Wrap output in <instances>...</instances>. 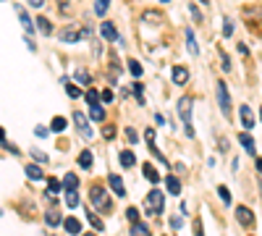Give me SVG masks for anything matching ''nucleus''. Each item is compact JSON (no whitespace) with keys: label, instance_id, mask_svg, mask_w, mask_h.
I'll use <instances>...</instances> for the list:
<instances>
[{"label":"nucleus","instance_id":"f257e3e1","mask_svg":"<svg viewBox=\"0 0 262 236\" xmlns=\"http://www.w3.org/2000/svg\"><path fill=\"white\" fill-rule=\"evenodd\" d=\"M163 205H165V195H163V191L160 189H149L147 197H144V212H147V216H160Z\"/></svg>","mask_w":262,"mask_h":236},{"label":"nucleus","instance_id":"f03ea898","mask_svg":"<svg viewBox=\"0 0 262 236\" xmlns=\"http://www.w3.org/2000/svg\"><path fill=\"white\" fill-rule=\"evenodd\" d=\"M215 87H217V105H221V113L226 118H231V95H228L226 81H217Z\"/></svg>","mask_w":262,"mask_h":236},{"label":"nucleus","instance_id":"7ed1b4c3","mask_svg":"<svg viewBox=\"0 0 262 236\" xmlns=\"http://www.w3.org/2000/svg\"><path fill=\"white\" fill-rule=\"evenodd\" d=\"M86 27H81V24H71V27H66L63 32H60V42H79L81 37H86Z\"/></svg>","mask_w":262,"mask_h":236},{"label":"nucleus","instance_id":"20e7f679","mask_svg":"<svg viewBox=\"0 0 262 236\" xmlns=\"http://www.w3.org/2000/svg\"><path fill=\"white\" fill-rule=\"evenodd\" d=\"M90 197H92V202H95L97 210H102V212L111 210V200H107V195H105V189H102V186H92Z\"/></svg>","mask_w":262,"mask_h":236},{"label":"nucleus","instance_id":"39448f33","mask_svg":"<svg viewBox=\"0 0 262 236\" xmlns=\"http://www.w3.org/2000/svg\"><path fill=\"white\" fill-rule=\"evenodd\" d=\"M100 34H102L105 39H111V42H118V45H126V42H123V37L116 32V27L111 24V21H102V24H100Z\"/></svg>","mask_w":262,"mask_h":236},{"label":"nucleus","instance_id":"423d86ee","mask_svg":"<svg viewBox=\"0 0 262 236\" xmlns=\"http://www.w3.org/2000/svg\"><path fill=\"white\" fill-rule=\"evenodd\" d=\"M236 221L242 223L244 228H252V226H254V216H252V210H249V207H244V205H238V207H236Z\"/></svg>","mask_w":262,"mask_h":236},{"label":"nucleus","instance_id":"0eeeda50","mask_svg":"<svg viewBox=\"0 0 262 236\" xmlns=\"http://www.w3.org/2000/svg\"><path fill=\"white\" fill-rule=\"evenodd\" d=\"M107 184H111V189H113L116 197H126V186H123V179H121L118 174H111V176H107Z\"/></svg>","mask_w":262,"mask_h":236},{"label":"nucleus","instance_id":"6e6552de","mask_svg":"<svg viewBox=\"0 0 262 236\" xmlns=\"http://www.w3.org/2000/svg\"><path fill=\"white\" fill-rule=\"evenodd\" d=\"M74 123H76V128H79V132H81V134H84L86 139L92 137V128H90V121L84 118V113H81V111H76V113H74Z\"/></svg>","mask_w":262,"mask_h":236},{"label":"nucleus","instance_id":"1a4fd4ad","mask_svg":"<svg viewBox=\"0 0 262 236\" xmlns=\"http://www.w3.org/2000/svg\"><path fill=\"white\" fill-rule=\"evenodd\" d=\"M191 97H181L179 100V116L184 118V123H191Z\"/></svg>","mask_w":262,"mask_h":236},{"label":"nucleus","instance_id":"9d476101","mask_svg":"<svg viewBox=\"0 0 262 236\" xmlns=\"http://www.w3.org/2000/svg\"><path fill=\"white\" fill-rule=\"evenodd\" d=\"M142 21H144V24H152V27H160L165 21V16H163V11H144Z\"/></svg>","mask_w":262,"mask_h":236},{"label":"nucleus","instance_id":"9b49d317","mask_svg":"<svg viewBox=\"0 0 262 236\" xmlns=\"http://www.w3.org/2000/svg\"><path fill=\"white\" fill-rule=\"evenodd\" d=\"M16 13H18V21H21V27H24V32L27 34H32L34 32V24H32V18H29V13L21 8V6H16Z\"/></svg>","mask_w":262,"mask_h":236},{"label":"nucleus","instance_id":"f8f14e48","mask_svg":"<svg viewBox=\"0 0 262 236\" xmlns=\"http://www.w3.org/2000/svg\"><path fill=\"white\" fill-rule=\"evenodd\" d=\"M189 81V69L186 66H173V84H186Z\"/></svg>","mask_w":262,"mask_h":236},{"label":"nucleus","instance_id":"ddd939ff","mask_svg":"<svg viewBox=\"0 0 262 236\" xmlns=\"http://www.w3.org/2000/svg\"><path fill=\"white\" fill-rule=\"evenodd\" d=\"M165 189H168V195L179 197V195H181V181H179L176 176H165Z\"/></svg>","mask_w":262,"mask_h":236},{"label":"nucleus","instance_id":"4468645a","mask_svg":"<svg viewBox=\"0 0 262 236\" xmlns=\"http://www.w3.org/2000/svg\"><path fill=\"white\" fill-rule=\"evenodd\" d=\"M238 142H242V147L247 149L249 155H254V153H257V144H254V139H252L249 134H238Z\"/></svg>","mask_w":262,"mask_h":236},{"label":"nucleus","instance_id":"2eb2a0df","mask_svg":"<svg viewBox=\"0 0 262 236\" xmlns=\"http://www.w3.org/2000/svg\"><path fill=\"white\" fill-rule=\"evenodd\" d=\"M242 123L244 128H254V116H252V108H247V105H242Z\"/></svg>","mask_w":262,"mask_h":236},{"label":"nucleus","instance_id":"dca6fc26","mask_svg":"<svg viewBox=\"0 0 262 236\" xmlns=\"http://www.w3.org/2000/svg\"><path fill=\"white\" fill-rule=\"evenodd\" d=\"M63 228L69 233H81V223L76 218H63Z\"/></svg>","mask_w":262,"mask_h":236},{"label":"nucleus","instance_id":"f3484780","mask_svg":"<svg viewBox=\"0 0 262 236\" xmlns=\"http://www.w3.org/2000/svg\"><path fill=\"white\" fill-rule=\"evenodd\" d=\"M118 160H121V165H123V168H131V165L137 163V158H134V153H131V149H123V153L118 155Z\"/></svg>","mask_w":262,"mask_h":236},{"label":"nucleus","instance_id":"a211bd4d","mask_svg":"<svg viewBox=\"0 0 262 236\" xmlns=\"http://www.w3.org/2000/svg\"><path fill=\"white\" fill-rule=\"evenodd\" d=\"M66 126H69V121H66L63 116H55V118L50 121V128H53V132H55V134H60V132H66Z\"/></svg>","mask_w":262,"mask_h":236},{"label":"nucleus","instance_id":"6ab92c4d","mask_svg":"<svg viewBox=\"0 0 262 236\" xmlns=\"http://www.w3.org/2000/svg\"><path fill=\"white\" fill-rule=\"evenodd\" d=\"M34 24H37V29H39L42 34H45V37H48V34H53V24H50L48 18H42V16H39V18L34 21Z\"/></svg>","mask_w":262,"mask_h":236},{"label":"nucleus","instance_id":"aec40b11","mask_svg":"<svg viewBox=\"0 0 262 236\" xmlns=\"http://www.w3.org/2000/svg\"><path fill=\"white\" fill-rule=\"evenodd\" d=\"M186 48H189V53H191V55L200 53V48H196V37H194V32H191V29H186Z\"/></svg>","mask_w":262,"mask_h":236},{"label":"nucleus","instance_id":"412c9836","mask_svg":"<svg viewBox=\"0 0 262 236\" xmlns=\"http://www.w3.org/2000/svg\"><path fill=\"white\" fill-rule=\"evenodd\" d=\"M107 8H111V0H95V13H97L100 18H105Z\"/></svg>","mask_w":262,"mask_h":236},{"label":"nucleus","instance_id":"4be33fe9","mask_svg":"<svg viewBox=\"0 0 262 236\" xmlns=\"http://www.w3.org/2000/svg\"><path fill=\"white\" fill-rule=\"evenodd\" d=\"M27 176H29L32 181H37V179H42V168H39L37 163H32V165H27Z\"/></svg>","mask_w":262,"mask_h":236},{"label":"nucleus","instance_id":"5701e85b","mask_svg":"<svg viewBox=\"0 0 262 236\" xmlns=\"http://www.w3.org/2000/svg\"><path fill=\"white\" fill-rule=\"evenodd\" d=\"M76 186H79L76 174H66V176H63V189H76Z\"/></svg>","mask_w":262,"mask_h":236},{"label":"nucleus","instance_id":"b1692460","mask_svg":"<svg viewBox=\"0 0 262 236\" xmlns=\"http://www.w3.org/2000/svg\"><path fill=\"white\" fill-rule=\"evenodd\" d=\"M66 205H69V207H76V205H79V195H76V189H66Z\"/></svg>","mask_w":262,"mask_h":236},{"label":"nucleus","instance_id":"393cba45","mask_svg":"<svg viewBox=\"0 0 262 236\" xmlns=\"http://www.w3.org/2000/svg\"><path fill=\"white\" fill-rule=\"evenodd\" d=\"M86 221L92 223V228H95V231H105V223H102V221L95 216V212H86Z\"/></svg>","mask_w":262,"mask_h":236},{"label":"nucleus","instance_id":"a878e982","mask_svg":"<svg viewBox=\"0 0 262 236\" xmlns=\"http://www.w3.org/2000/svg\"><path fill=\"white\" fill-rule=\"evenodd\" d=\"M79 165L81 168H92V153H90V149H84V153L79 155Z\"/></svg>","mask_w":262,"mask_h":236},{"label":"nucleus","instance_id":"bb28decb","mask_svg":"<svg viewBox=\"0 0 262 236\" xmlns=\"http://www.w3.org/2000/svg\"><path fill=\"white\" fill-rule=\"evenodd\" d=\"M144 176H147L152 184H158V181H160V174H158V170L152 168V165H144Z\"/></svg>","mask_w":262,"mask_h":236},{"label":"nucleus","instance_id":"cd10ccee","mask_svg":"<svg viewBox=\"0 0 262 236\" xmlns=\"http://www.w3.org/2000/svg\"><path fill=\"white\" fill-rule=\"evenodd\" d=\"M217 55H221V69H223V71H231V58H228V53L221 48V50H217Z\"/></svg>","mask_w":262,"mask_h":236},{"label":"nucleus","instance_id":"c85d7f7f","mask_svg":"<svg viewBox=\"0 0 262 236\" xmlns=\"http://www.w3.org/2000/svg\"><path fill=\"white\" fill-rule=\"evenodd\" d=\"M66 92H69V97H71V100L81 97V90L76 87V84H71V81H66Z\"/></svg>","mask_w":262,"mask_h":236},{"label":"nucleus","instance_id":"c756f323","mask_svg":"<svg viewBox=\"0 0 262 236\" xmlns=\"http://www.w3.org/2000/svg\"><path fill=\"white\" fill-rule=\"evenodd\" d=\"M128 71H131V76H142V63L139 60H128Z\"/></svg>","mask_w":262,"mask_h":236},{"label":"nucleus","instance_id":"7c9ffc66","mask_svg":"<svg viewBox=\"0 0 262 236\" xmlns=\"http://www.w3.org/2000/svg\"><path fill=\"white\" fill-rule=\"evenodd\" d=\"M45 223H48V226H58V223H60V216H58L55 210H50L48 216H45Z\"/></svg>","mask_w":262,"mask_h":236},{"label":"nucleus","instance_id":"2f4dec72","mask_svg":"<svg viewBox=\"0 0 262 236\" xmlns=\"http://www.w3.org/2000/svg\"><path fill=\"white\" fill-rule=\"evenodd\" d=\"M131 233H149V228H147V223L137 221V223H131Z\"/></svg>","mask_w":262,"mask_h":236},{"label":"nucleus","instance_id":"473e14b6","mask_svg":"<svg viewBox=\"0 0 262 236\" xmlns=\"http://www.w3.org/2000/svg\"><path fill=\"white\" fill-rule=\"evenodd\" d=\"M217 195H221L223 205H231V191H228V186H217Z\"/></svg>","mask_w":262,"mask_h":236},{"label":"nucleus","instance_id":"72a5a7b5","mask_svg":"<svg viewBox=\"0 0 262 236\" xmlns=\"http://www.w3.org/2000/svg\"><path fill=\"white\" fill-rule=\"evenodd\" d=\"M90 116H92V121H105V111L100 108V105H92V113Z\"/></svg>","mask_w":262,"mask_h":236},{"label":"nucleus","instance_id":"f704fd0d","mask_svg":"<svg viewBox=\"0 0 262 236\" xmlns=\"http://www.w3.org/2000/svg\"><path fill=\"white\" fill-rule=\"evenodd\" d=\"M100 100H102V97H100L95 90H86V102H90V108H92V105H97Z\"/></svg>","mask_w":262,"mask_h":236},{"label":"nucleus","instance_id":"c9c22d12","mask_svg":"<svg viewBox=\"0 0 262 236\" xmlns=\"http://www.w3.org/2000/svg\"><path fill=\"white\" fill-rule=\"evenodd\" d=\"M231 34H233V21L223 18V37H231Z\"/></svg>","mask_w":262,"mask_h":236},{"label":"nucleus","instance_id":"e433bc0d","mask_svg":"<svg viewBox=\"0 0 262 236\" xmlns=\"http://www.w3.org/2000/svg\"><path fill=\"white\" fill-rule=\"evenodd\" d=\"M32 158H34V163H42V165L48 163V155H45V153H39V149H32Z\"/></svg>","mask_w":262,"mask_h":236},{"label":"nucleus","instance_id":"4c0bfd02","mask_svg":"<svg viewBox=\"0 0 262 236\" xmlns=\"http://www.w3.org/2000/svg\"><path fill=\"white\" fill-rule=\"evenodd\" d=\"M48 189H50V195H58V191H60L63 186H60V181H58V179H50V181H48Z\"/></svg>","mask_w":262,"mask_h":236},{"label":"nucleus","instance_id":"58836bf2","mask_svg":"<svg viewBox=\"0 0 262 236\" xmlns=\"http://www.w3.org/2000/svg\"><path fill=\"white\" fill-rule=\"evenodd\" d=\"M126 218H128L131 223H137V221H139V210H137V207H128V210H126Z\"/></svg>","mask_w":262,"mask_h":236},{"label":"nucleus","instance_id":"ea45409f","mask_svg":"<svg viewBox=\"0 0 262 236\" xmlns=\"http://www.w3.org/2000/svg\"><path fill=\"white\" fill-rule=\"evenodd\" d=\"M50 132H53V128H48V126H37V128H34V134H37V137H42V139L50 137Z\"/></svg>","mask_w":262,"mask_h":236},{"label":"nucleus","instance_id":"a19ab883","mask_svg":"<svg viewBox=\"0 0 262 236\" xmlns=\"http://www.w3.org/2000/svg\"><path fill=\"white\" fill-rule=\"evenodd\" d=\"M189 13H191V18H194V21H202V13H200V8H196L194 3H189Z\"/></svg>","mask_w":262,"mask_h":236},{"label":"nucleus","instance_id":"79ce46f5","mask_svg":"<svg viewBox=\"0 0 262 236\" xmlns=\"http://www.w3.org/2000/svg\"><path fill=\"white\" fill-rule=\"evenodd\" d=\"M74 76H76V81H81V84H90V74H86V71H81V69H79Z\"/></svg>","mask_w":262,"mask_h":236},{"label":"nucleus","instance_id":"37998d69","mask_svg":"<svg viewBox=\"0 0 262 236\" xmlns=\"http://www.w3.org/2000/svg\"><path fill=\"white\" fill-rule=\"evenodd\" d=\"M113 137H116V128L113 126H105L102 128V139H113Z\"/></svg>","mask_w":262,"mask_h":236},{"label":"nucleus","instance_id":"c03bdc74","mask_svg":"<svg viewBox=\"0 0 262 236\" xmlns=\"http://www.w3.org/2000/svg\"><path fill=\"white\" fill-rule=\"evenodd\" d=\"M58 8H60V13H69L71 11V0H58Z\"/></svg>","mask_w":262,"mask_h":236},{"label":"nucleus","instance_id":"a18cd8bd","mask_svg":"<svg viewBox=\"0 0 262 236\" xmlns=\"http://www.w3.org/2000/svg\"><path fill=\"white\" fill-rule=\"evenodd\" d=\"M131 87H134V92H137L139 102H144V87H142V84H131Z\"/></svg>","mask_w":262,"mask_h":236},{"label":"nucleus","instance_id":"49530a36","mask_svg":"<svg viewBox=\"0 0 262 236\" xmlns=\"http://www.w3.org/2000/svg\"><path fill=\"white\" fill-rule=\"evenodd\" d=\"M126 139H128L131 144H134V142H137V132H134V128H126Z\"/></svg>","mask_w":262,"mask_h":236},{"label":"nucleus","instance_id":"de8ad7c7","mask_svg":"<svg viewBox=\"0 0 262 236\" xmlns=\"http://www.w3.org/2000/svg\"><path fill=\"white\" fill-rule=\"evenodd\" d=\"M100 97H102V102H111V100H113V92H111V90H102Z\"/></svg>","mask_w":262,"mask_h":236},{"label":"nucleus","instance_id":"09e8293b","mask_svg":"<svg viewBox=\"0 0 262 236\" xmlns=\"http://www.w3.org/2000/svg\"><path fill=\"white\" fill-rule=\"evenodd\" d=\"M144 139H147V142H155V128H147V132H144Z\"/></svg>","mask_w":262,"mask_h":236},{"label":"nucleus","instance_id":"8fccbe9b","mask_svg":"<svg viewBox=\"0 0 262 236\" xmlns=\"http://www.w3.org/2000/svg\"><path fill=\"white\" fill-rule=\"evenodd\" d=\"M42 3H45V0H29V6H32V8H42Z\"/></svg>","mask_w":262,"mask_h":236},{"label":"nucleus","instance_id":"3c124183","mask_svg":"<svg viewBox=\"0 0 262 236\" xmlns=\"http://www.w3.org/2000/svg\"><path fill=\"white\" fill-rule=\"evenodd\" d=\"M0 144H6V128H0Z\"/></svg>","mask_w":262,"mask_h":236},{"label":"nucleus","instance_id":"603ef678","mask_svg":"<svg viewBox=\"0 0 262 236\" xmlns=\"http://www.w3.org/2000/svg\"><path fill=\"white\" fill-rule=\"evenodd\" d=\"M257 170H259V174H262V160H257Z\"/></svg>","mask_w":262,"mask_h":236},{"label":"nucleus","instance_id":"864d4df0","mask_svg":"<svg viewBox=\"0 0 262 236\" xmlns=\"http://www.w3.org/2000/svg\"><path fill=\"white\" fill-rule=\"evenodd\" d=\"M200 3H202V6H210V0H200Z\"/></svg>","mask_w":262,"mask_h":236},{"label":"nucleus","instance_id":"5fc2aeb1","mask_svg":"<svg viewBox=\"0 0 262 236\" xmlns=\"http://www.w3.org/2000/svg\"><path fill=\"white\" fill-rule=\"evenodd\" d=\"M160 3H170V0H160Z\"/></svg>","mask_w":262,"mask_h":236}]
</instances>
